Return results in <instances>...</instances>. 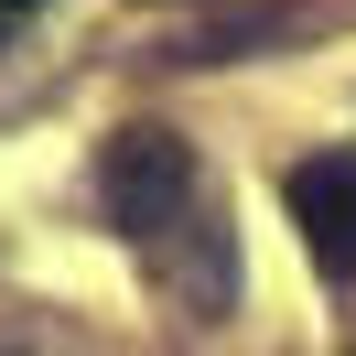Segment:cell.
Listing matches in <instances>:
<instances>
[{"label":"cell","mask_w":356,"mask_h":356,"mask_svg":"<svg viewBox=\"0 0 356 356\" xmlns=\"http://www.w3.org/2000/svg\"><path fill=\"white\" fill-rule=\"evenodd\" d=\"M97 205H108L119 238H173L184 205H195V140L162 130V119H130V130L97 140Z\"/></svg>","instance_id":"obj_1"},{"label":"cell","mask_w":356,"mask_h":356,"mask_svg":"<svg viewBox=\"0 0 356 356\" xmlns=\"http://www.w3.org/2000/svg\"><path fill=\"white\" fill-rule=\"evenodd\" d=\"M291 227H302V248H313V270L324 281H356V152H313V162H291Z\"/></svg>","instance_id":"obj_2"},{"label":"cell","mask_w":356,"mask_h":356,"mask_svg":"<svg viewBox=\"0 0 356 356\" xmlns=\"http://www.w3.org/2000/svg\"><path fill=\"white\" fill-rule=\"evenodd\" d=\"M0 11H33V0H0Z\"/></svg>","instance_id":"obj_3"}]
</instances>
